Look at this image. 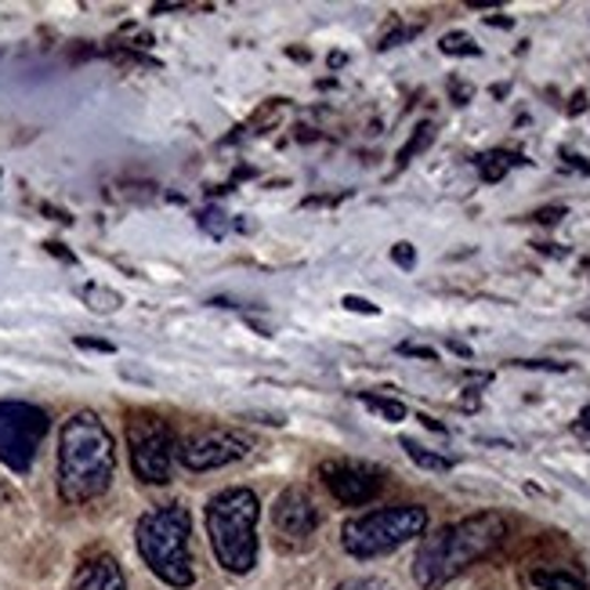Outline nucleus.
<instances>
[{
	"mask_svg": "<svg viewBox=\"0 0 590 590\" xmlns=\"http://www.w3.org/2000/svg\"><path fill=\"white\" fill-rule=\"evenodd\" d=\"M504 536L507 518L496 511H479L460 522H449L420 539L417 558H413V580L424 590H442L460 572H468L474 561L493 555L504 544Z\"/></svg>",
	"mask_w": 590,
	"mask_h": 590,
	"instance_id": "obj_1",
	"label": "nucleus"
},
{
	"mask_svg": "<svg viewBox=\"0 0 590 590\" xmlns=\"http://www.w3.org/2000/svg\"><path fill=\"white\" fill-rule=\"evenodd\" d=\"M117 474V442L102 417L80 409L58 435V493L66 504H87L102 496Z\"/></svg>",
	"mask_w": 590,
	"mask_h": 590,
	"instance_id": "obj_2",
	"label": "nucleus"
},
{
	"mask_svg": "<svg viewBox=\"0 0 590 590\" xmlns=\"http://www.w3.org/2000/svg\"><path fill=\"white\" fill-rule=\"evenodd\" d=\"M188 536H193V514L182 504H160L138 518L134 544L142 561L160 576L167 587H193L196 583V561L188 550Z\"/></svg>",
	"mask_w": 590,
	"mask_h": 590,
	"instance_id": "obj_3",
	"label": "nucleus"
},
{
	"mask_svg": "<svg viewBox=\"0 0 590 590\" xmlns=\"http://www.w3.org/2000/svg\"><path fill=\"white\" fill-rule=\"evenodd\" d=\"M258 518L261 504L250 489H221L207 504V536L210 550L225 572L247 576L258 565Z\"/></svg>",
	"mask_w": 590,
	"mask_h": 590,
	"instance_id": "obj_4",
	"label": "nucleus"
},
{
	"mask_svg": "<svg viewBox=\"0 0 590 590\" xmlns=\"http://www.w3.org/2000/svg\"><path fill=\"white\" fill-rule=\"evenodd\" d=\"M424 529H428V511L420 504H395V507L359 514V518H348L341 525V547L359 561L384 558L403 544H409V539L424 536Z\"/></svg>",
	"mask_w": 590,
	"mask_h": 590,
	"instance_id": "obj_5",
	"label": "nucleus"
},
{
	"mask_svg": "<svg viewBox=\"0 0 590 590\" xmlns=\"http://www.w3.org/2000/svg\"><path fill=\"white\" fill-rule=\"evenodd\" d=\"M128 449H131V471L145 485H167L174 454H178V438H174L171 424L156 417V413L138 409L128 420Z\"/></svg>",
	"mask_w": 590,
	"mask_h": 590,
	"instance_id": "obj_6",
	"label": "nucleus"
},
{
	"mask_svg": "<svg viewBox=\"0 0 590 590\" xmlns=\"http://www.w3.org/2000/svg\"><path fill=\"white\" fill-rule=\"evenodd\" d=\"M47 428V413L33 403H0V460L15 474L33 468V457L41 449Z\"/></svg>",
	"mask_w": 590,
	"mask_h": 590,
	"instance_id": "obj_7",
	"label": "nucleus"
},
{
	"mask_svg": "<svg viewBox=\"0 0 590 590\" xmlns=\"http://www.w3.org/2000/svg\"><path fill=\"white\" fill-rule=\"evenodd\" d=\"M254 454V438L240 428H204L185 435L178 442L174 460H182L188 471H218L229 463H240Z\"/></svg>",
	"mask_w": 590,
	"mask_h": 590,
	"instance_id": "obj_8",
	"label": "nucleus"
},
{
	"mask_svg": "<svg viewBox=\"0 0 590 590\" xmlns=\"http://www.w3.org/2000/svg\"><path fill=\"white\" fill-rule=\"evenodd\" d=\"M319 479L330 489V496L337 504H345V507H367L384 489L381 471L362 460H323Z\"/></svg>",
	"mask_w": 590,
	"mask_h": 590,
	"instance_id": "obj_9",
	"label": "nucleus"
},
{
	"mask_svg": "<svg viewBox=\"0 0 590 590\" xmlns=\"http://www.w3.org/2000/svg\"><path fill=\"white\" fill-rule=\"evenodd\" d=\"M272 522H275V529H280L283 536L308 539V536H316V529L323 525V511H319L316 496H312L308 489L291 485V489H283V493L275 496Z\"/></svg>",
	"mask_w": 590,
	"mask_h": 590,
	"instance_id": "obj_10",
	"label": "nucleus"
},
{
	"mask_svg": "<svg viewBox=\"0 0 590 590\" xmlns=\"http://www.w3.org/2000/svg\"><path fill=\"white\" fill-rule=\"evenodd\" d=\"M69 590H128V580L112 555H91L77 565Z\"/></svg>",
	"mask_w": 590,
	"mask_h": 590,
	"instance_id": "obj_11",
	"label": "nucleus"
},
{
	"mask_svg": "<svg viewBox=\"0 0 590 590\" xmlns=\"http://www.w3.org/2000/svg\"><path fill=\"white\" fill-rule=\"evenodd\" d=\"M522 163H525V156H522V153H511V149H489V153L474 156V167H479V174H482L485 185L504 182L514 167H522Z\"/></svg>",
	"mask_w": 590,
	"mask_h": 590,
	"instance_id": "obj_12",
	"label": "nucleus"
},
{
	"mask_svg": "<svg viewBox=\"0 0 590 590\" xmlns=\"http://www.w3.org/2000/svg\"><path fill=\"white\" fill-rule=\"evenodd\" d=\"M533 583L539 590H587L583 576H576L569 569H533Z\"/></svg>",
	"mask_w": 590,
	"mask_h": 590,
	"instance_id": "obj_13",
	"label": "nucleus"
},
{
	"mask_svg": "<svg viewBox=\"0 0 590 590\" xmlns=\"http://www.w3.org/2000/svg\"><path fill=\"white\" fill-rule=\"evenodd\" d=\"M403 449L409 454V460L424 471H454V460L442 457V454H431V449H424L420 442H413V438H403Z\"/></svg>",
	"mask_w": 590,
	"mask_h": 590,
	"instance_id": "obj_14",
	"label": "nucleus"
},
{
	"mask_svg": "<svg viewBox=\"0 0 590 590\" xmlns=\"http://www.w3.org/2000/svg\"><path fill=\"white\" fill-rule=\"evenodd\" d=\"M362 406L373 409V413H381V417L387 424H398V420H406V406L398 403V398H384V395H373V392H362Z\"/></svg>",
	"mask_w": 590,
	"mask_h": 590,
	"instance_id": "obj_15",
	"label": "nucleus"
},
{
	"mask_svg": "<svg viewBox=\"0 0 590 590\" xmlns=\"http://www.w3.org/2000/svg\"><path fill=\"white\" fill-rule=\"evenodd\" d=\"M431 142H435V123H431V120H424L420 128L413 131L409 142H406L403 149H398V167H406V163H409L413 156H417V153H424V149H428Z\"/></svg>",
	"mask_w": 590,
	"mask_h": 590,
	"instance_id": "obj_16",
	"label": "nucleus"
},
{
	"mask_svg": "<svg viewBox=\"0 0 590 590\" xmlns=\"http://www.w3.org/2000/svg\"><path fill=\"white\" fill-rule=\"evenodd\" d=\"M80 297H84L95 312H117V308H120V294H112V291H106V286H98V283L84 286Z\"/></svg>",
	"mask_w": 590,
	"mask_h": 590,
	"instance_id": "obj_17",
	"label": "nucleus"
},
{
	"mask_svg": "<svg viewBox=\"0 0 590 590\" xmlns=\"http://www.w3.org/2000/svg\"><path fill=\"white\" fill-rule=\"evenodd\" d=\"M438 47H442L446 55H468V58H479L482 55V47L474 44V36H468V33H446Z\"/></svg>",
	"mask_w": 590,
	"mask_h": 590,
	"instance_id": "obj_18",
	"label": "nucleus"
},
{
	"mask_svg": "<svg viewBox=\"0 0 590 590\" xmlns=\"http://www.w3.org/2000/svg\"><path fill=\"white\" fill-rule=\"evenodd\" d=\"M199 229L210 232L215 240H221V236H225V215H221L218 207H207L204 215H199Z\"/></svg>",
	"mask_w": 590,
	"mask_h": 590,
	"instance_id": "obj_19",
	"label": "nucleus"
},
{
	"mask_svg": "<svg viewBox=\"0 0 590 590\" xmlns=\"http://www.w3.org/2000/svg\"><path fill=\"white\" fill-rule=\"evenodd\" d=\"M337 590H395L387 580H376V576H359V580H348Z\"/></svg>",
	"mask_w": 590,
	"mask_h": 590,
	"instance_id": "obj_20",
	"label": "nucleus"
},
{
	"mask_svg": "<svg viewBox=\"0 0 590 590\" xmlns=\"http://www.w3.org/2000/svg\"><path fill=\"white\" fill-rule=\"evenodd\" d=\"M392 261H395V265L398 269H413V265H417V250H413V243H395L392 247Z\"/></svg>",
	"mask_w": 590,
	"mask_h": 590,
	"instance_id": "obj_21",
	"label": "nucleus"
},
{
	"mask_svg": "<svg viewBox=\"0 0 590 590\" xmlns=\"http://www.w3.org/2000/svg\"><path fill=\"white\" fill-rule=\"evenodd\" d=\"M398 356H409V359H424V362H438L435 348H424V345H398Z\"/></svg>",
	"mask_w": 590,
	"mask_h": 590,
	"instance_id": "obj_22",
	"label": "nucleus"
},
{
	"mask_svg": "<svg viewBox=\"0 0 590 590\" xmlns=\"http://www.w3.org/2000/svg\"><path fill=\"white\" fill-rule=\"evenodd\" d=\"M345 308H348V312H359V316H376V312H381V308L373 305V301H362V297H356V294L345 297Z\"/></svg>",
	"mask_w": 590,
	"mask_h": 590,
	"instance_id": "obj_23",
	"label": "nucleus"
},
{
	"mask_svg": "<svg viewBox=\"0 0 590 590\" xmlns=\"http://www.w3.org/2000/svg\"><path fill=\"white\" fill-rule=\"evenodd\" d=\"M420 30L417 26H409V30H395V33H387L384 41H381V52H387V47H395V44H403V41H413Z\"/></svg>",
	"mask_w": 590,
	"mask_h": 590,
	"instance_id": "obj_24",
	"label": "nucleus"
},
{
	"mask_svg": "<svg viewBox=\"0 0 590 590\" xmlns=\"http://www.w3.org/2000/svg\"><path fill=\"white\" fill-rule=\"evenodd\" d=\"M565 215H569V210H565V207H544V210H536L533 221H539V225H558Z\"/></svg>",
	"mask_w": 590,
	"mask_h": 590,
	"instance_id": "obj_25",
	"label": "nucleus"
},
{
	"mask_svg": "<svg viewBox=\"0 0 590 590\" xmlns=\"http://www.w3.org/2000/svg\"><path fill=\"white\" fill-rule=\"evenodd\" d=\"M449 95H454V98H457V106H468L474 91H471V87H468V84H460V80H454V84H449Z\"/></svg>",
	"mask_w": 590,
	"mask_h": 590,
	"instance_id": "obj_26",
	"label": "nucleus"
},
{
	"mask_svg": "<svg viewBox=\"0 0 590 590\" xmlns=\"http://www.w3.org/2000/svg\"><path fill=\"white\" fill-rule=\"evenodd\" d=\"M77 345L80 348H91V351H112L109 341H91V337H77Z\"/></svg>",
	"mask_w": 590,
	"mask_h": 590,
	"instance_id": "obj_27",
	"label": "nucleus"
},
{
	"mask_svg": "<svg viewBox=\"0 0 590 590\" xmlns=\"http://www.w3.org/2000/svg\"><path fill=\"white\" fill-rule=\"evenodd\" d=\"M583 109H587V95H583V91H576V95H572V106H569V112L576 117V112H583Z\"/></svg>",
	"mask_w": 590,
	"mask_h": 590,
	"instance_id": "obj_28",
	"label": "nucleus"
},
{
	"mask_svg": "<svg viewBox=\"0 0 590 590\" xmlns=\"http://www.w3.org/2000/svg\"><path fill=\"white\" fill-rule=\"evenodd\" d=\"M576 431L590 438V409H583V413H580V420H576Z\"/></svg>",
	"mask_w": 590,
	"mask_h": 590,
	"instance_id": "obj_29",
	"label": "nucleus"
},
{
	"mask_svg": "<svg viewBox=\"0 0 590 590\" xmlns=\"http://www.w3.org/2000/svg\"><path fill=\"white\" fill-rule=\"evenodd\" d=\"M449 348H454V351H457V356H463V359H468V356H471V348H468V345H460V341H449Z\"/></svg>",
	"mask_w": 590,
	"mask_h": 590,
	"instance_id": "obj_30",
	"label": "nucleus"
},
{
	"mask_svg": "<svg viewBox=\"0 0 590 590\" xmlns=\"http://www.w3.org/2000/svg\"><path fill=\"white\" fill-rule=\"evenodd\" d=\"M587 269H590V261H587Z\"/></svg>",
	"mask_w": 590,
	"mask_h": 590,
	"instance_id": "obj_31",
	"label": "nucleus"
}]
</instances>
